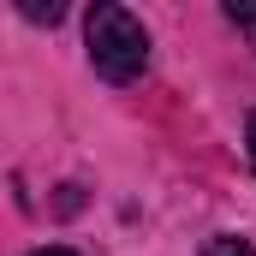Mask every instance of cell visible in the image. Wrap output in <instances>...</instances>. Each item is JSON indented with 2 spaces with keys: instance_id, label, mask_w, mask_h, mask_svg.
Returning <instances> with one entry per match:
<instances>
[{
  "instance_id": "3",
  "label": "cell",
  "mask_w": 256,
  "mask_h": 256,
  "mask_svg": "<svg viewBox=\"0 0 256 256\" xmlns=\"http://www.w3.org/2000/svg\"><path fill=\"white\" fill-rule=\"evenodd\" d=\"M202 256H256V250L244 244V238H208V244H202Z\"/></svg>"
},
{
  "instance_id": "4",
  "label": "cell",
  "mask_w": 256,
  "mask_h": 256,
  "mask_svg": "<svg viewBox=\"0 0 256 256\" xmlns=\"http://www.w3.org/2000/svg\"><path fill=\"white\" fill-rule=\"evenodd\" d=\"M226 18H232V24H244V30H256V6H238V0H232V6H226Z\"/></svg>"
},
{
  "instance_id": "6",
  "label": "cell",
  "mask_w": 256,
  "mask_h": 256,
  "mask_svg": "<svg viewBox=\"0 0 256 256\" xmlns=\"http://www.w3.org/2000/svg\"><path fill=\"white\" fill-rule=\"evenodd\" d=\"M30 256H78V250H66V244H48V250H30Z\"/></svg>"
},
{
  "instance_id": "5",
  "label": "cell",
  "mask_w": 256,
  "mask_h": 256,
  "mask_svg": "<svg viewBox=\"0 0 256 256\" xmlns=\"http://www.w3.org/2000/svg\"><path fill=\"white\" fill-rule=\"evenodd\" d=\"M244 143H250V167H256V114L244 120Z\"/></svg>"
},
{
  "instance_id": "1",
  "label": "cell",
  "mask_w": 256,
  "mask_h": 256,
  "mask_svg": "<svg viewBox=\"0 0 256 256\" xmlns=\"http://www.w3.org/2000/svg\"><path fill=\"white\" fill-rule=\"evenodd\" d=\"M84 42H90V66H96L108 84H131V78H143V66H149V30H143V18L126 12V6H114V0H96V6H90Z\"/></svg>"
},
{
  "instance_id": "2",
  "label": "cell",
  "mask_w": 256,
  "mask_h": 256,
  "mask_svg": "<svg viewBox=\"0 0 256 256\" xmlns=\"http://www.w3.org/2000/svg\"><path fill=\"white\" fill-rule=\"evenodd\" d=\"M18 12H24V18H36V24H60V0H48V6H42V0H18Z\"/></svg>"
}]
</instances>
